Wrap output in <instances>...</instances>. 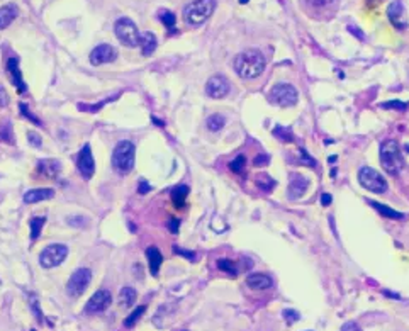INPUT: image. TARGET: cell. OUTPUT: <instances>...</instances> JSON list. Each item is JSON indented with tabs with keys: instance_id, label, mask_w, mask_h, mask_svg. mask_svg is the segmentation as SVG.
<instances>
[{
	"instance_id": "6da1fadb",
	"label": "cell",
	"mask_w": 409,
	"mask_h": 331,
	"mask_svg": "<svg viewBox=\"0 0 409 331\" xmlns=\"http://www.w3.org/2000/svg\"><path fill=\"white\" fill-rule=\"evenodd\" d=\"M233 67H235V72L238 73V77H241L245 80H253L263 73L265 67H267V61H265L263 55L258 50H246L235 58Z\"/></svg>"
},
{
	"instance_id": "7a4b0ae2",
	"label": "cell",
	"mask_w": 409,
	"mask_h": 331,
	"mask_svg": "<svg viewBox=\"0 0 409 331\" xmlns=\"http://www.w3.org/2000/svg\"><path fill=\"white\" fill-rule=\"evenodd\" d=\"M379 160L382 168L385 170L389 175H397L404 167V160H402L401 149L397 141L394 140H385L380 145V151H379Z\"/></svg>"
},
{
	"instance_id": "3957f363",
	"label": "cell",
	"mask_w": 409,
	"mask_h": 331,
	"mask_svg": "<svg viewBox=\"0 0 409 331\" xmlns=\"http://www.w3.org/2000/svg\"><path fill=\"white\" fill-rule=\"evenodd\" d=\"M136 146L131 141H119L112 151V168L119 175H127L134 167Z\"/></svg>"
},
{
	"instance_id": "277c9868",
	"label": "cell",
	"mask_w": 409,
	"mask_h": 331,
	"mask_svg": "<svg viewBox=\"0 0 409 331\" xmlns=\"http://www.w3.org/2000/svg\"><path fill=\"white\" fill-rule=\"evenodd\" d=\"M216 9V0H194L184 9V20L189 26H200L211 17Z\"/></svg>"
},
{
	"instance_id": "5b68a950",
	"label": "cell",
	"mask_w": 409,
	"mask_h": 331,
	"mask_svg": "<svg viewBox=\"0 0 409 331\" xmlns=\"http://www.w3.org/2000/svg\"><path fill=\"white\" fill-rule=\"evenodd\" d=\"M114 33L124 46H127V48L140 46L141 33H140V29H138V26L132 23L129 17H121V19L116 20Z\"/></svg>"
},
{
	"instance_id": "8992f818",
	"label": "cell",
	"mask_w": 409,
	"mask_h": 331,
	"mask_svg": "<svg viewBox=\"0 0 409 331\" xmlns=\"http://www.w3.org/2000/svg\"><path fill=\"white\" fill-rule=\"evenodd\" d=\"M268 100L280 107H292L299 100V92L290 83H275L268 92Z\"/></svg>"
},
{
	"instance_id": "52a82bcc",
	"label": "cell",
	"mask_w": 409,
	"mask_h": 331,
	"mask_svg": "<svg viewBox=\"0 0 409 331\" xmlns=\"http://www.w3.org/2000/svg\"><path fill=\"white\" fill-rule=\"evenodd\" d=\"M358 182L363 189L375 192V194H384L387 190V180L370 167H362L358 170Z\"/></svg>"
},
{
	"instance_id": "ba28073f",
	"label": "cell",
	"mask_w": 409,
	"mask_h": 331,
	"mask_svg": "<svg viewBox=\"0 0 409 331\" xmlns=\"http://www.w3.org/2000/svg\"><path fill=\"white\" fill-rule=\"evenodd\" d=\"M68 255V247L61 243H55L46 247L39 255V263L44 269H53V267H58L65 261Z\"/></svg>"
},
{
	"instance_id": "9c48e42d",
	"label": "cell",
	"mask_w": 409,
	"mask_h": 331,
	"mask_svg": "<svg viewBox=\"0 0 409 331\" xmlns=\"http://www.w3.org/2000/svg\"><path fill=\"white\" fill-rule=\"evenodd\" d=\"M92 280V270L90 269H78L72 274L66 282V292L70 297H80Z\"/></svg>"
},
{
	"instance_id": "30bf717a",
	"label": "cell",
	"mask_w": 409,
	"mask_h": 331,
	"mask_svg": "<svg viewBox=\"0 0 409 331\" xmlns=\"http://www.w3.org/2000/svg\"><path fill=\"white\" fill-rule=\"evenodd\" d=\"M77 168H78V172H80V175L85 180H90L94 177V173H95V160H94L92 148H90V145H85L80 149V153H78Z\"/></svg>"
},
{
	"instance_id": "8fae6325",
	"label": "cell",
	"mask_w": 409,
	"mask_h": 331,
	"mask_svg": "<svg viewBox=\"0 0 409 331\" xmlns=\"http://www.w3.org/2000/svg\"><path fill=\"white\" fill-rule=\"evenodd\" d=\"M110 302H112V296H110V292L105 291V289H100L88 299L87 304H85V313L87 314L104 313L105 309L110 306Z\"/></svg>"
},
{
	"instance_id": "7c38bea8",
	"label": "cell",
	"mask_w": 409,
	"mask_h": 331,
	"mask_svg": "<svg viewBox=\"0 0 409 331\" xmlns=\"http://www.w3.org/2000/svg\"><path fill=\"white\" fill-rule=\"evenodd\" d=\"M116 58H118V51L110 45H99L94 48L92 53H90V63H92L94 67L112 63L116 61Z\"/></svg>"
},
{
	"instance_id": "4fadbf2b",
	"label": "cell",
	"mask_w": 409,
	"mask_h": 331,
	"mask_svg": "<svg viewBox=\"0 0 409 331\" xmlns=\"http://www.w3.org/2000/svg\"><path fill=\"white\" fill-rule=\"evenodd\" d=\"M206 94L212 99H222L230 94V82L222 75H214L207 80L206 83Z\"/></svg>"
},
{
	"instance_id": "5bb4252c",
	"label": "cell",
	"mask_w": 409,
	"mask_h": 331,
	"mask_svg": "<svg viewBox=\"0 0 409 331\" xmlns=\"http://www.w3.org/2000/svg\"><path fill=\"white\" fill-rule=\"evenodd\" d=\"M387 17H389L391 24L394 26L397 31H404L407 28V23L404 19V5L401 0H394L387 7Z\"/></svg>"
},
{
	"instance_id": "9a60e30c",
	"label": "cell",
	"mask_w": 409,
	"mask_h": 331,
	"mask_svg": "<svg viewBox=\"0 0 409 331\" xmlns=\"http://www.w3.org/2000/svg\"><path fill=\"white\" fill-rule=\"evenodd\" d=\"M7 73L10 82L14 83V87L17 89L19 94H24L28 90V85H26L24 78H22V72L19 68V58L17 56H10L7 61Z\"/></svg>"
},
{
	"instance_id": "2e32d148",
	"label": "cell",
	"mask_w": 409,
	"mask_h": 331,
	"mask_svg": "<svg viewBox=\"0 0 409 331\" xmlns=\"http://www.w3.org/2000/svg\"><path fill=\"white\" fill-rule=\"evenodd\" d=\"M307 187H309V180L302 177L299 173L290 175V184H289V199L296 201L306 194Z\"/></svg>"
},
{
	"instance_id": "e0dca14e",
	"label": "cell",
	"mask_w": 409,
	"mask_h": 331,
	"mask_svg": "<svg viewBox=\"0 0 409 331\" xmlns=\"http://www.w3.org/2000/svg\"><path fill=\"white\" fill-rule=\"evenodd\" d=\"M36 170H38V173L42 175V177L55 180L60 177V173H61V163L53 158L41 160V162H38V168Z\"/></svg>"
},
{
	"instance_id": "ac0fdd59",
	"label": "cell",
	"mask_w": 409,
	"mask_h": 331,
	"mask_svg": "<svg viewBox=\"0 0 409 331\" xmlns=\"http://www.w3.org/2000/svg\"><path fill=\"white\" fill-rule=\"evenodd\" d=\"M246 285L253 291H267L274 285V280L268 274L255 272V274H249L246 277Z\"/></svg>"
},
{
	"instance_id": "d6986e66",
	"label": "cell",
	"mask_w": 409,
	"mask_h": 331,
	"mask_svg": "<svg viewBox=\"0 0 409 331\" xmlns=\"http://www.w3.org/2000/svg\"><path fill=\"white\" fill-rule=\"evenodd\" d=\"M53 197H55V190L42 187V189H33V190L26 192V194H24V202H26V204H36V202L53 199Z\"/></svg>"
},
{
	"instance_id": "ffe728a7",
	"label": "cell",
	"mask_w": 409,
	"mask_h": 331,
	"mask_svg": "<svg viewBox=\"0 0 409 331\" xmlns=\"http://www.w3.org/2000/svg\"><path fill=\"white\" fill-rule=\"evenodd\" d=\"M19 15V9L15 4H5L0 7V29H7Z\"/></svg>"
},
{
	"instance_id": "44dd1931",
	"label": "cell",
	"mask_w": 409,
	"mask_h": 331,
	"mask_svg": "<svg viewBox=\"0 0 409 331\" xmlns=\"http://www.w3.org/2000/svg\"><path fill=\"white\" fill-rule=\"evenodd\" d=\"M146 258H148V267H150V272L153 277L158 275L160 272V267L163 263V255L160 253V250L156 247H148L146 248Z\"/></svg>"
},
{
	"instance_id": "7402d4cb",
	"label": "cell",
	"mask_w": 409,
	"mask_h": 331,
	"mask_svg": "<svg viewBox=\"0 0 409 331\" xmlns=\"http://www.w3.org/2000/svg\"><path fill=\"white\" fill-rule=\"evenodd\" d=\"M189 187L187 185H177L173 187L172 192H170V199H172L173 206L177 209H184L185 204H187V197H189Z\"/></svg>"
},
{
	"instance_id": "603a6c76",
	"label": "cell",
	"mask_w": 409,
	"mask_h": 331,
	"mask_svg": "<svg viewBox=\"0 0 409 331\" xmlns=\"http://www.w3.org/2000/svg\"><path fill=\"white\" fill-rule=\"evenodd\" d=\"M369 204L374 207V209L379 212L380 216H384V217H389V219H402L404 217V214L402 212H397L394 211L392 207L389 206H385V204H380V202H375V201H369Z\"/></svg>"
},
{
	"instance_id": "cb8c5ba5",
	"label": "cell",
	"mask_w": 409,
	"mask_h": 331,
	"mask_svg": "<svg viewBox=\"0 0 409 331\" xmlns=\"http://www.w3.org/2000/svg\"><path fill=\"white\" fill-rule=\"evenodd\" d=\"M136 297H138L136 289H132V287H123L119 292V306L124 309L132 307L136 302Z\"/></svg>"
},
{
	"instance_id": "d4e9b609",
	"label": "cell",
	"mask_w": 409,
	"mask_h": 331,
	"mask_svg": "<svg viewBox=\"0 0 409 331\" xmlns=\"http://www.w3.org/2000/svg\"><path fill=\"white\" fill-rule=\"evenodd\" d=\"M156 45H158L156 36L153 34V33H145V34H141L140 46H141V53H143V55H145V56H150L151 53L156 50Z\"/></svg>"
},
{
	"instance_id": "484cf974",
	"label": "cell",
	"mask_w": 409,
	"mask_h": 331,
	"mask_svg": "<svg viewBox=\"0 0 409 331\" xmlns=\"http://www.w3.org/2000/svg\"><path fill=\"white\" fill-rule=\"evenodd\" d=\"M206 126H207V129H209V131L217 133V131H221L222 127L226 126V119H224V116H221V114H212V116L207 117Z\"/></svg>"
},
{
	"instance_id": "4316f807",
	"label": "cell",
	"mask_w": 409,
	"mask_h": 331,
	"mask_svg": "<svg viewBox=\"0 0 409 331\" xmlns=\"http://www.w3.org/2000/svg\"><path fill=\"white\" fill-rule=\"evenodd\" d=\"M44 223H46V217L44 216H36V217H33V219L29 221L31 239H38L39 238L42 228H44Z\"/></svg>"
},
{
	"instance_id": "83f0119b",
	"label": "cell",
	"mask_w": 409,
	"mask_h": 331,
	"mask_svg": "<svg viewBox=\"0 0 409 331\" xmlns=\"http://www.w3.org/2000/svg\"><path fill=\"white\" fill-rule=\"evenodd\" d=\"M217 269L221 272H224V274L231 275V277H236L238 275V267L233 260L230 258H219L217 260Z\"/></svg>"
},
{
	"instance_id": "f1b7e54d",
	"label": "cell",
	"mask_w": 409,
	"mask_h": 331,
	"mask_svg": "<svg viewBox=\"0 0 409 331\" xmlns=\"http://www.w3.org/2000/svg\"><path fill=\"white\" fill-rule=\"evenodd\" d=\"M145 311H146V306H138L134 311H132L129 316H127L126 319H124V326L126 328H132V326H136V323L140 321L141 319V316L143 314H145Z\"/></svg>"
},
{
	"instance_id": "f546056e",
	"label": "cell",
	"mask_w": 409,
	"mask_h": 331,
	"mask_svg": "<svg viewBox=\"0 0 409 331\" xmlns=\"http://www.w3.org/2000/svg\"><path fill=\"white\" fill-rule=\"evenodd\" d=\"M160 20L163 23L165 28L170 31V33H175V24H177V17H175L173 12H170V10H163V12H160Z\"/></svg>"
},
{
	"instance_id": "4dcf8cb0",
	"label": "cell",
	"mask_w": 409,
	"mask_h": 331,
	"mask_svg": "<svg viewBox=\"0 0 409 331\" xmlns=\"http://www.w3.org/2000/svg\"><path fill=\"white\" fill-rule=\"evenodd\" d=\"M245 165H246V158L243 157V155H238V157L230 163V170L233 173L241 175L243 172H245Z\"/></svg>"
},
{
	"instance_id": "1f68e13d",
	"label": "cell",
	"mask_w": 409,
	"mask_h": 331,
	"mask_svg": "<svg viewBox=\"0 0 409 331\" xmlns=\"http://www.w3.org/2000/svg\"><path fill=\"white\" fill-rule=\"evenodd\" d=\"M257 185L262 190L268 192V190H272L274 187H275V182H274L272 177H268V175H260V177L257 179Z\"/></svg>"
},
{
	"instance_id": "d6a6232c",
	"label": "cell",
	"mask_w": 409,
	"mask_h": 331,
	"mask_svg": "<svg viewBox=\"0 0 409 331\" xmlns=\"http://www.w3.org/2000/svg\"><path fill=\"white\" fill-rule=\"evenodd\" d=\"M19 109H20V116L26 117V119H28V121H31V122H33V124L41 126V119H39V117H36V116L33 114V112L29 111L28 105H26V104H20V105H19Z\"/></svg>"
},
{
	"instance_id": "836d02e7",
	"label": "cell",
	"mask_w": 409,
	"mask_h": 331,
	"mask_svg": "<svg viewBox=\"0 0 409 331\" xmlns=\"http://www.w3.org/2000/svg\"><path fill=\"white\" fill-rule=\"evenodd\" d=\"M110 100H114V97L112 99H105V100H102V102H99V104H95V105H87V104H80L78 105V109L80 111H88V112H99L100 109L104 107L105 104L107 102H110Z\"/></svg>"
},
{
	"instance_id": "e575fe53",
	"label": "cell",
	"mask_w": 409,
	"mask_h": 331,
	"mask_svg": "<svg viewBox=\"0 0 409 331\" xmlns=\"http://www.w3.org/2000/svg\"><path fill=\"white\" fill-rule=\"evenodd\" d=\"M274 135L279 138L280 141H287V143H290L292 141V135H290V131L289 129H284V127H275L274 129Z\"/></svg>"
},
{
	"instance_id": "d590c367",
	"label": "cell",
	"mask_w": 409,
	"mask_h": 331,
	"mask_svg": "<svg viewBox=\"0 0 409 331\" xmlns=\"http://www.w3.org/2000/svg\"><path fill=\"white\" fill-rule=\"evenodd\" d=\"M299 157H301V163L302 165H309V167H316V160L309 157V153L306 151L304 148L299 149Z\"/></svg>"
},
{
	"instance_id": "8d00e7d4",
	"label": "cell",
	"mask_w": 409,
	"mask_h": 331,
	"mask_svg": "<svg viewBox=\"0 0 409 331\" xmlns=\"http://www.w3.org/2000/svg\"><path fill=\"white\" fill-rule=\"evenodd\" d=\"M284 318H285L287 323L292 324V323L297 321V319L301 318V314L297 313V311H294V309H285V311H284Z\"/></svg>"
},
{
	"instance_id": "74e56055",
	"label": "cell",
	"mask_w": 409,
	"mask_h": 331,
	"mask_svg": "<svg viewBox=\"0 0 409 331\" xmlns=\"http://www.w3.org/2000/svg\"><path fill=\"white\" fill-rule=\"evenodd\" d=\"M28 141L31 143V146H34V148L41 146V136L34 131H28Z\"/></svg>"
},
{
	"instance_id": "f35d334b",
	"label": "cell",
	"mask_w": 409,
	"mask_h": 331,
	"mask_svg": "<svg viewBox=\"0 0 409 331\" xmlns=\"http://www.w3.org/2000/svg\"><path fill=\"white\" fill-rule=\"evenodd\" d=\"M382 107H384V109H399V111H404V109L407 107V104L399 102V100H392V102L382 104Z\"/></svg>"
},
{
	"instance_id": "ab89813d",
	"label": "cell",
	"mask_w": 409,
	"mask_h": 331,
	"mask_svg": "<svg viewBox=\"0 0 409 331\" xmlns=\"http://www.w3.org/2000/svg\"><path fill=\"white\" fill-rule=\"evenodd\" d=\"M173 253L175 255H180V257H185V258H189V260H195V253L194 252H187V250H182L180 247H173Z\"/></svg>"
},
{
	"instance_id": "60d3db41",
	"label": "cell",
	"mask_w": 409,
	"mask_h": 331,
	"mask_svg": "<svg viewBox=\"0 0 409 331\" xmlns=\"http://www.w3.org/2000/svg\"><path fill=\"white\" fill-rule=\"evenodd\" d=\"M268 160H270V158H268V155L260 153L258 157L253 160V165H255V167H265V165L268 163Z\"/></svg>"
},
{
	"instance_id": "b9f144b4",
	"label": "cell",
	"mask_w": 409,
	"mask_h": 331,
	"mask_svg": "<svg viewBox=\"0 0 409 331\" xmlns=\"http://www.w3.org/2000/svg\"><path fill=\"white\" fill-rule=\"evenodd\" d=\"M168 229H170V233L177 234L178 229H180V219H177V217H170V219H168Z\"/></svg>"
},
{
	"instance_id": "7bdbcfd3",
	"label": "cell",
	"mask_w": 409,
	"mask_h": 331,
	"mask_svg": "<svg viewBox=\"0 0 409 331\" xmlns=\"http://www.w3.org/2000/svg\"><path fill=\"white\" fill-rule=\"evenodd\" d=\"M151 190V185L146 182L145 179H141L140 180V185H138V192H140L141 195H145V194H148V192Z\"/></svg>"
},
{
	"instance_id": "ee69618b",
	"label": "cell",
	"mask_w": 409,
	"mask_h": 331,
	"mask_svg": "<svg viewBox=\"0 0 409 331\" xmlns=\"http://www.w3.org/2000/svg\"><path fill=\"white\" fill-rule=\"evenodd\" d=\"M0 140H4V141H9V143H12V140H14V138H12V135H10V126H9V124H7V126H5L2 131H0Z\"/></svg>"
},
{
	"instance_id": "f6af8a7d",
	"label": "cell",
	"mask_w": 409,
	"mask_h": 331,
	"mask_svg": "<svg viewBox=\"0 0 409 331\" xmlns=\"http://www.w3.org/2000/svg\"><path fill=\"white\" fill-rule=\"evenodd\" d=\"M9 104V95L5 92V89L0 85V107H5Z\"/></svg>"
},
{
	"instance_id": "bcb514c9",
	"label": "cell",
	"mask_w": 409,
	"mask_h": 331,
	"mask_svg": "<svg viewBox=\"0 0 409 331\" xmlns=\"http://www.w3.org/2000/svg\"><path fill=\"white\" fill-rule=\"evenodd\" d=\"M342 331H362V328L357 323H345L342 326Z\"/></svg>"
},
{
	"instance_id": "7dc6e473",
	"label": "cell",
	"mask_w": 409,
	"mask_h": 331,
	"mask_svg": "<svg viewBox=\"0 0 409 331\" xmlns=\"http://www.w3.org/2000/svg\"><path fill=\"white\" fill-rule=\"evenodd\" d=\"M321 204L325 206V207L331 204V194H328V192H325V194H321Z\"/></svg>"
},
{
	"instance_id": "c3c4849f",
	"label": "cell",
	"mask_w": 409,
	"mask_h": 331,
	"mask_svg": "<svg viewBox=\"0 0 409 331\" xmlns=\"http://www.w3.org/2000/svg\"><path fill=\"white\" fill-rule=\"evenodd\" d=\"M314 5H326V4H331L333 0H311Z\"/></svg>"
},
{
	"instance_id": "681fc988",
	"label": "cell",
	"mask_w": 409,
	"mask_h": 331,
	"mask_svg": "<svg viewBox=\"0 0 409 331\" xmlns=\"http://www.w3.org/2000/svg\"><path fill=\"white\" fill-rule=\"evenodd\" d=\"M350 31H352V33H355V34H357V36L360 37V39H363V34H362V33H360V29H357V28H350Z\"/></svg>"
},
{
	"instance_id": "f907efd6",
	"label": "cell",
	"mask_w": 409,
	"mask_h": 331,
	"mask_svg": "<svg viewBox=\"0 0 409 331\" xmlns=\"http://www.w3.org/2000/svg\"><path fill=\"white\" fill-rule=\"evenodd\" d=\"M384 294H385V296H389V297H394V299H399V296H397V294H392V292H389V291H384Z\"/></svg>"
},
{
	"instance_id": "816d5d0a",
	"label": "cell",
	"mask_w": 409,
	"mask_h": 331,
	"mask_svg": "<svg viewBox=\"0 0 409 331\" xmlns=\"http://www.w3.org/2000/svg\"><path fill=\"white\" fill-rule=\"evenodd\" d=\"M249 0H240V4H248Z\"/></svg>"
},
{
	"instance_id": "f5cc1de1",
	"label": "cell",
	"mask_w": 409,
	"mask_h": 331,
	"mask_svg": "<svg viewBox=\"0 0 409 331\" xmlns=\"http://www.w3.org/2000/svg\"><path fill=\"white\" fill-rule=\"evenodd\" d=\"M404 149H406V151L409 153V145H406V146H404Z\"/></svg>"
}]
</instances>
